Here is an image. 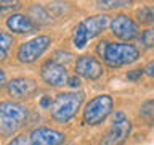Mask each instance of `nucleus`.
I'll return each mask as SVG.
<instances>
[{"label": "nucleus", "mask_w": 154, "mask_h": 145, "mask_svg": "<svg viewBox=\"0 0 154 145\" xmlns=\"http://www.w3.org/2000/svg\"><path fill=\"white\" fill-rule=\"evenodd\" d=\"M21 7V3L19 2H11V0H10V2H0V10H16V8H19Z\"/></svg>", "instance_id": "nucleus-21"}, {"label": "nucleus", "mask_w": 154, "mask_h": 145, "mask_svg": "<svg viewBox=\"0 0 154 145\" xmlns=\"http://www.w3.org/2000/svg\"><path fill=\"white\" fill-rule=\"evenodd\" d=\"M130 129H132V123L128 121V118L122 111H117L112 118V124L108 130V135L103 140V145H122L128 137Z\"/></svg>", "instance_id": "nucleus-5"}, {"label": "nucleus", "mask_w": 154, "mask_h": 145, "mask_svg": "<svg viewBox=\"0 0 154 145\" xmlns=\"http://www.w3.org/2000/svg\"><path fill=\"white\" fill-rule=\"evenodd\" d=\"M108 23H109V18L106 16V14H95V16L87 18L85 21L82 23V26L85 29V34H87V39L96 37L106 26H108Z\"/></svg>", "instance_id": "nucleus-13"}, {"label": "nucleus", "mask_w": 154, "mask_h": 145, "mask_svg": "<svg viewBox=\"0 0 154 145\" xmlns=\"http://www.w3.org/2000/svg\"><path fill=\"white\" fill-rule=\"evenodd\" d=\"M82 100H84V95L77 94V92L58 94L50 105L51 118L55 119L56 123H61V124L67 123V121L77 113V110L80 108Z\"/></svg>", "instance_id": "nucleus-2"}, {"label": "nucleus", "mask_w": 154, "mask_h": 145, "mask_svg": "<svg viewBox=\"0 0 154 145\" xmlns=\"http://www.w3.org/2000/svg\"><path fill=\"white\" fill-rule=\"evenodd\" d=\"M87 42H88V39H87V34H85V29L82 26V23L79 26L75 27V32H74V45L77 48H84L87 45Z\"/></svg>", "instance_id": "nucleus-15"}, {"label": "nucleus", "mask_w": 154, "mask_h": 145, "mask_svg": "<svg viewBox=\"0 0 154 145\" xmlns=\"http://www.w3.org/2000/svg\"><path fill=\"white\" fill-rule=\"evenodd\" d=\"M11 45H13V36H10L8 32H3L0 29V60H3L7 56Z\"/></svg>", "instance_id": "nucleus-14"}, {"label": "nucleus", "mask_w": 154, "mask_h": 145, "mask_svg": "<svg viewBox=\"0 0 154 145\" xmlns=\"http://www.w3.org/2000/svg\"><path fill=\"white\" fill-rule=\"evenodd\" d=\"M7 24H8L10 31H13L16 34H29L37 29V24L32 19H29L27 16H24V14H11L8 18Z\"/></svg>", "instance_id": "nucleus-12"}, {"label": "nucleus", "mask_w": 154, "mask_h": 145, "mask_svg": "<svg viewBox=\"0 0 154 145\" xmlns=\"http://www.w3.org/2000/svg\"><path fill=\"white\" fill-rule=\"evenodd\" d=\"M40 76L42 79L47 82L48 85H64L69 76H67V71L66 68L60 65L56 61H48L42 66V71H40Z\"/></svg>", "instance_id": "nucleus-8"}, {"label": "nucleus", "mask_w": 154, "mask_h": 145, "mask_svg": "<svg viewBox=\"0 0 154 145\" xmlns=\"http://www.w3.org/2000/svg\"><path fill=\"white\" fill-rule=\"evenodd\" d=\"M98 5L101 8H119V7H125V5H128V2H108V0H104V2H98Z\"/></svg>", "instance_id": "nucleus-20"}, {"label": "nucleus", "mask_w": 154, "mask_h": 145, "mask_svg": "<svg viewBox=\"0 0 154 145\" xmlns=\"http://www.w3.org/2000/svg\"><path fill=\"white\" fill-rule=\"evenodd\" d=\"M5 84V71L0 69V87H2Z\"/></svg>", "instance_id": "nucleus-27"}, {"label": "nucleus", "mask_w": 154, "mask_h": 145, "mask_svg": "<svg viewBox=\"0 0 154 145\" xmlns=\"http://www.w3.org/2000/svg\"><path fill=\"white\" fill-rule=\"evenodd\" d=\"M100 55L103 56L106 65L117 68L124 65H130V63L137 61L140 56V52L135 45L130 44H120V42H101L98 47Z\"/></svg>", "instance_id": "nucleus-1"}, {"label": "nucleus", "mask_w": 154, "mask_h": 145, "mask_svg": "<svg viewBox=\"0 0 154 145\" xmlns=\"http://www.w3.org/2000/svg\"><path fill=\"white\" fill-rule=\"evenodd\" d=\"M137 16L140 18L141 23H152V19H154L152 8L151 7H141V10L137 11Z\"/></svg>", "instance_id": "nucleus-18"}, {"label": "nucleus", "mask_w": 154, "mask_h": 145, "mask_svg": "<svg viewBox=\"0 0 154 145\" xmlns=\"http://www.w3.org/2000/svg\"><path fill=\"white\" fill-rule=\"evenodd\" d=\"M63 142L64 134L50 127H38L29 135V145H61Z\"/></svg>", "instance_id": "nucleus-9"}, {"label": "nucleus", "mask_w": 154, "mask_h": 145, "mask_svg": "<svg viewBox=\"0 0 154 145\" xmlns=\"http://www.w3.org/2000/svg\"><path fill=\"white\" fill-rule=\"evenodd\" d=\"M48 45H50V37L48 36H38V37H34L31 40L21 44L18 50L19 61H23V63L35 61L38 56H42V53L48 48Z\"/></svg>", "instance_id": "nucleus-6"}, {"label": "nucleus", "mask_w": 154, "mask_h": 145, "mask_svg": "<svg viewBox=\"0 0 154 145\" xmlns=\"http://www.w3.org/2000/svg\"><path fill=\"white\" fill-rule=\"evenodd\" d=\"M141 42H143V45L144 47H152V44H154V31L152 29H148V31H144L141 34Z\"/></svg>", "instance_id": "nucleus-19"}, {"label": "nucleus", "mask_w": 154, "mask_h": 145, "mask_svg": "<svg viewBox=\"0 0 154 145\" xmlns=\"http://www.w3.org/2000/svg\"><path fill=\"white\" fill-rule=\"evenodd\" d=\"M75 74L84 76L87 79H98L103 74V66L96 58L90 55H84L77 58L75 63Z\"/></svg>", "instance_id": "nucleus-10"}, {"label": "nucleus", "mask_w": 154, "mask_h": 145, "mask_svg": "<svg viewBox=\"0 0 154 145\" xmlns=\"http://www.w3.org/2000/svg\"><path fill=\"white\" fill-rule=\"evenodd\" d=\"M31 16L34 19H37V21H40V23H48V21H50L48 13L40 7V5H34V7L31 8Z\"/></svg>", "instance_id": "nucleus-16"}, {"label": "nucleus", "mask_w": 154, "mask_h": 145, "mask_svg": "<svg viewBox=\"0 0 154 145\" xmlns=\"http://www.w3.org/2000/svg\"><path fill=\"white\" fill-rule=\"evenodd\" d=\"M27 119V108L16 102H2L0 103V132L13 134L21 129Z\"/></svg>", "instance_id": "nucleus-3"}, {"label": "nucleus", "mask_w": 154, "mask_h": 145, "mask_svg": "<svg viewBox=\"0 0 154 145\" xmlns=\"http://www.w3.org/2000/svg\"><path fill=\"white\" fill-rule=\"evenodd\" d=\"M141 74H143V69H141V68H137V69L130 71L128 74H127V77H128V79H132V81H137Z\"/></svg>", "instance_id": "nucleus-23"}, {"label": "nucleus", "mask_w": 154, "mask_h": 145, "mask_svg": "<svg viewBox=\"0 0 154 145\" xmlns=\"http://www.w3.org/2000/svg\"><path fill=\"white\" fill-rule=\"evenodd\" d=\"M154 103H152V100H148V102H144V103L141 105V118H144L148 121V123H151L152 121V114H154Z\"/></svg>", "instance_id": "nucleus-17"}, {"label": "nucleus", "mask_w": 154, "mask_h": 145, "mask_svg": "<svg viewBox=\"0 0 154 145\" xmlns=\"http://www.w3.org/2000/svg\"><path fill=\"white\" fill-rule=\"evenodd\" d=\"M35 81L29 79V77H14L7 84L8 94L13 98H24V97L31 95L35 90Z\"/></svg>", "instance_id": "nucleus-11"}, {"label": "nucleus", "mask_w": 154, "mask_h": 145, "mask_svg": "<svg viewBox=\"0 0 154 145\" xmlns=\"http://www.w3.org/2000/svg\"><path fill=\"white\" fill-rule=\"evenodd\" d=\"M112 111V98L109 95H98L87 103L84 110V123L88 126L100 124Z\"/></svg>", "instance_id": "nucleus-4"}, {"label": "nucleus", "mask_w": 154, "mask_h": 145, "mask_svg": "<svg viewBox=\"0 0 154 145\" xmlns=\"http://www.w3.org/2000/svg\"><path fill=\"white\" fill-rule=\"evenodd\" d=\"M111 29L116 37L122 40H132L138 36V26L133 19H130L127 14H117L111 21Z\"/></svg>", "instance_id": "nucleus-7"}, {"label": "nucleus", "mask_w": 154, "mask_h": 145, "mask_svg": "<svg viewBox=\"0 0 154 145\" xmlns=\"http://www.w3.org/2000/svg\"><path fill=\"white\" fill-rule=\"evenodd\" d=\"M152 68H154V63L151 61L149 65L146 66V69H143V71H146V74H149V76H152Z\"/></svg>", "instance_id": "nucleus-26"}, {"label": "nucleus", "mask_w": 154, "mask_h": 145, "mask_svg": "<svg viewBox=\"0 0 154 145\" xmlns=\"http://www.w3.org/2000/svg\"><path fill=\"white\" fill-rule=\"evenodd\" d=\"M67 82H69V85H72V87H79L80 85V81L77 79V77H69Z\"/></svg>", "instance_id": "nucleus-24"}, {"label": "nucleus", "mask_w": 154, "mask_h": 145, "mask_svg": "<svg viewBox=\"0 0 154 145\" xmlns=\"http://www.w3.org/2000/svg\"><path fill=\"white\" fill-rule=\"evenodd\" d=\"M8 145H29V139H26L24 135H19V137L13 139Z\"/></svg>", "instance_id": "nucleus-22"}, {"label": "nucleus", "mask_w": 154, "mask_h": 145, "mask_svg": "<svg viewBox=\"0 0 154 145\" xmlns=\"http://www.w3.org/2000/svg\"><path fill=\"white\" fill-rule=\"evenodd\" d=\"M40 105L43 106V108H47L48 105H51V98H48V97H45V98H42V102H40Z\"/></svg>", "instance_id": "nucleus-25"}]
</instances>
